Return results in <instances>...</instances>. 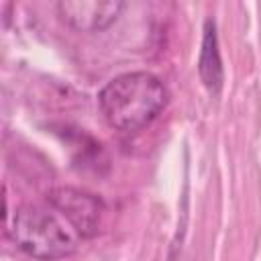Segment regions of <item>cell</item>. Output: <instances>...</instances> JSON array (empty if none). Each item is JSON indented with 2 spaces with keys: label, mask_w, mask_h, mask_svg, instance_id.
Returning a JSON list of instances; mask_svg holds the SVG:
<instances>
[{
  "label": "cell",
  "mask_w": 261,
  "mask_h": 261,
  "mask_svg": "<svg viewBox=\"0 0 261 261\" xmlns=\"http://www.w3.org/2000/svg\"><path fill=\"white\" fill-rule=\"evenodd\" d=\"M124 2L118 0H61L57 12L65 24L82 33L108 29L122 12Z\"/></svg>",
  "instance_id": "cell-4"
},
{
  "label": "cell",
  "mask_w": 261,
  "mask_h": 261,
  "mask_svg": "<svg viewBox=\"0 0 261 261\" xmlns=\"http://www.w3.org/2000/svg\"><path fill=\"white\" fill-rule=\"evenodd\" d=\"M6 232L22 253L41 261L69 257L75 253L80 239L67 220L57 216V212L33 204L14 210L12 220L6 222Z\"/></svg>",
  "instance_id": "cell-2"
},
{
  "label": "cell",
  "mask_w": 261,
  "mask_h": 261,
  "mask_svg": "<svg viewBox=\"0 0 261 261\" xmlns=\"http://www.w3.org/2000/svg\"><path fill=\"white\" fill-rule=\"evenodd\" d=\"M47 202L61 218L67 220L77 237L92 239L98 234L104 216V202L96 194L71 186H59L47 194Z\"/></svg>",
  "instance_id": "cell-3"
},
{
  "label": "cell",
  "mask_w": 261,
  "mask_h": 261,
  "mask_svg": "<svg viewBox=\"0 0 261 261\" xmlns=\"http://www.w3.org/2000/svg\"><path fill=\"white\" fill-rule=\"evenodd\" d=\"M198 73H200L202 84L212 94H216L222 88V80H224L222 59H220V49H218L216 24L210 18L204 22V35H202L200 57H198Z\"/></svg>",
  "instance_id": "cell-5"
},
{
  "label": "cell",
  "mask_w": 261,
  "mask_h": 261,
  "mask_svg": "<svg viewBox=\"0 0 261 261\" xmlns=\"http://www.w3.org/2000/svg\"><path fill=\"white\" fill-rule=\"evenodd\" d=\"M169 92L165 84L149 71H128L112 77L98 94V106L104 120L122 133H135L149 126L167 106Z\"/></svg>",
  "instance_id": "cell-1"
}]
</instances>
